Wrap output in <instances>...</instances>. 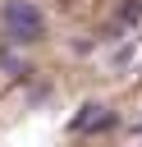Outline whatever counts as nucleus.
Returning a JSON list of instances; mask_svg holds the SVG:
<instances>
[{
  "label": "nucleus",
  "instance_id": "1",
  "mask_svg": "<svg viewBox=\"0 0 142 147\" xmlns=\"http://www.w3.org/2000/svg\"><path fill=\"white\" fill-rule=\"evenodd\" d=\"M0 23H5V37H9V41H18V46L41 41V32H46V18H41V9H37L32 0H5Z\"/></svg>",
  "mask_w": 142,
  "mask_h": 147
},
{
  "label": "nucleus",
  "instance_id": "2",
  "mask_svg": "<svg viewBox=\"0 0 142 147\" xmlns=\"http://www.w3.org/2000/svg\"><path fill=\"white\" fill-rule=\"evenodd\" d=\"M119 119H115V110H105V106H96V101H87L73 119H69V129L73 133H105V129H115Z\"/></svg>",
  "mask_w": 142,
  "mask_h": 147
},
{
  "label": "nucleus",
  "instance_id": "3",
  "mask_svg": "<svg viewBox=\"0 0 142 147\" xmlns=\"http://www.w3.org/2000/svg\"><path fill=\"white\" fill-rule=\"evenodd\" d=\"M0 69H9L14 78H23V74H27V69H23V60H18V55H9V51H0Z\"/></svg>",
  "mask_w": 142,
  "mask_h": 147
},
{
  "label": "nucleus",
  "instance_id": "4",
  "mask_svg": "<svg viewBox=\"0 0 142 147\" xmlns=\"http://www.w3.org/2000/svg\"><path fill=\"white\" fill-rule=\"evenodd\" d=\"M137 18H142V0H128L119 9V23H137Z\"/></svg>",
  "mask_w": 142,
  "mask_h": 147
},
{
  "label": "nucleus",
  "instance_id": "5",
  "mask_svg": "<svg viewBox=\"0 0 142 147\" xmlns=\"http://www.w3.org/2000/svg\"><path fill=\"white\" fill-rule=\"evenodd\" d=\"M128 60H133V46H119V51L110 55V64H128Z\"/></svg>",
  "mask_w": 142,
  "mask_h": 147
},
{
  "label": "nucleus",
  "instance_id": "6",
  "mask_svg": "<svg viewBox=\"0 0 142 147\" xmlns=\"http://www.w3.org/2000/svg\"><path fill=\"white\" fill-rule=\"evenodd\" d=\"M137 129H142V119H137Z\"/></svg>",
  "mask_w": 142,
  "mask_h": 147
}]
</instances>
